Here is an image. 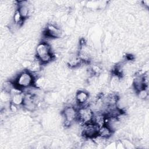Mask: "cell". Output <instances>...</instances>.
I'll list each match as a JSON object with an SVG mask.
<instances>
[{
    "mask_svg": "<svg viewBox=\"0 0 149 149\" xmlns=\"http://www.w3.org/2000/svg\"><path fill=\"white\" fill-rule=\"evenodd\" d=\"M36 59L42 65L50 63L54 58L51 45L47 41H43L39 42L36 48Z\"/></svg>",
    "mask_w": 149,
    "mask_h": 149,
    "instance_id": "6da1fadb",
    "label": "cell"
},
{
    "mask_svg": "<svg viewBox=\"0 0 149 149\" xmlns=\"http://www.w3.org/2000/svg\"><path fill=\"white\" fill-rule=\"evenodd\" d=\"M36 77L34 74L28 70H24L16 75L12 81L15 87L21 90L34 86Z\"/></svg>",
    "mask_w": 149,
    "mask_h": 149,
    "instance_id": "7a4b0ae2",
    "label": "cell"
},
{
    "mask_svg": "<svg viewBox=\"0 0 149 149\" xmlns=\"http://www.w3.org/2000/svg\"><path fill=\"white\" fill-rule=\"evenodd\" d=\"M62 115L65 125L68 127L70 126L77 121V108L72 105H68L63 109Z\"/></svg>",
    "mask_w": 149,
    "mask_h": 149,
    "instance_id": "3957f363",
    "label": "cell"
},
{
    "mask_svg": "<svg viewBox=\"0 0 149 149\" xmlns=\"http://www.w3.org/2000/svg\"><path fill=\"white\" fill-rule=\"evenodd\" d=\"M94 112L88 105H81L77 108V121L84 125L92 122Z\"/></svg>",
    "mask_w": 149,
    "mask_h": 149,
    "instance_id": "277c9868",
    "label": "cell"
},
{
    "mask_svg": "<svg viewBox=\"0 0 149 149\" xmlns=\"http://www.w3.org/2000/svg\"><path fill=\"white\" fill-rule=\"evenodd\" d=\"M99 126L93 122H90L82 125L81 134L87 139H93L98 135Z\"/></svg>",
    "mask_w": 149,
    "mask_h": 149,
    "instance_id": "5b68a950",
    "label": "cell"
},
{
    "mask_svg": "<svg viewBox=\"0 0 149 149\" xmlns=\"http://www.w3.org/2000/svg\"><path fill=\"white\" fill-rule=\"evenodd\" d=\"M62 34L63 32L62 29L58 26L52 23L48 24L44 32V34L45 37L52 40L61 38Z\"/></svg>",
    "mask_w": 149,
    "mask_h": 149,
    "instance_id": "8992f818",
    "label": "cell"
},
{
    "mask_svg": "<svg viewBox=\"0 0 149 149\" xmlns=\"http://www.w3.org/2000/svg\"><path fill=\"white\" fill-rule=\"evenodd\" d=\"M75 101L79 106L84 105L89 99V94L85 90H79L75 95Z\"/></svg>",
    "mask_w": 149,
    "mask_h": 149,
    "instance_id": "52a82bcc",
    "label": "cell"
},
{
    "mask_svg": "<svg viewBox=\"0 0 149 149\" xmlns=\"http://www.w3.org/2000/svg\"><path fill=\"white\" fill-rule=\"evenodd\" d=\"M113 133L114 132L107 125H104L99 127L98 135L104 139L108 140L112 136Z\"/></svg>",
    "mask_w": 149,
    "mask_h": 149,
    "instance_id": "ba28073f",
    "label": "cell"
},
{
    "mask_svg": "<svg viewBox=\"0 0 149 149\" xmlns=\"http://www.w3.org/2000/svg\"><path fill=\"white\" fill-rule=\"evenodd\" d=\"M24 19L22 18V16L20 15V13L19 12V11L16 9L13 15V17H12V22L14 23L15 24L19 25L20 26H21L22 25V23H23L24 22Z\"/></svg>",
    "mask_w": 149,
    "mask_h": 149,
    "instance_id": "9c48e42d",
    "label": "cell"
},
{
    "mask_svg": "<svg viewBox=\"0 0 149 149\" xmlns=\"http://www.w3.org/2000/svg\"><path fill=\"white\" fill-rule=\"evenodd\" d=\"M136 94L137 97L142 100H146L148 97V91L147 88L137 92Z\"/></svg>",
    "mask_w": 149,
    "mask_h": 149,
    "instance_id": "30bf717a",
    "label": "cell"
},
{
    "mask_svg": "<svg viewBox=\"0 0 149 149\" xmlns=\"http://www.w3.org/2000/svg\"><path fill=\"white\" fill-rule=\"evenodd\" d=\"M142 3V5L145 8L148 9L149 7V1L148 0H146V1H143L141 2Z\"/></svg>",
    "mask_w": 149,
    "mask_h": 149,
    "instance_id": "8fae6325",
    "label": "cell"
}]
</instances>
